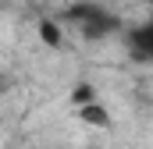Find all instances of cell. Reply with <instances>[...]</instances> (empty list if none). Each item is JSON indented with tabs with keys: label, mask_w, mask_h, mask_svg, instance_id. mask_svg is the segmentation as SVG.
Segmentation results:
<instances>
[{
	"label": "cell",
	"mask_w": 153,
	"mask_h": 149,
	"mask_svg": "<svg viewBox=\"0 0 153 149\" xmlns=\"http://www.w3.org/2000/svg\"><path fill=\"white\" fill-rule=\"evenodd\" d=\"M128 50H132L139 60L153 64V21H143V25L128 29Z\"/></svg>",
	"instance_id": "2"
},
{
	"label": "cell",
	"mask_w": 153,
	"mask_h": 149,
	"mask_svg": "<svg viewBox=\"0 0 153 149\" xmlns=\"http://www.w3.org/2000/svg\"><path fill=\"white\" fill-rule=\"evenodd\" d=\"M64 21L75 25L85 39H107V36H114L117 29H121V21L107 7H100V4H71L64 11Z\"/></svg>",
	"instance_id": "1"
},
{
	"label": "cell",
	"mask_w": 153,
	"mask_h": 149,
	"mask_svg": "<svg viewBox=\"0 0 153 149\" xmlns=\"http://www.w3.org/2000/svg\"><path fill=\"white\" fill-rule=\"evenodd\" d=\"M39 36H43V43H46V46H61V25L46 18V21L39 25Z\"/></svg>",
	"instance_id": "4"
},
{
	"label": "cell",
	"mask_w": 153,
	"mask_h": 149,
	"mask_svg": "<svg viewBox=\"0 0 153 149\" xmlns=\"http://www.w3.org/2000/svg\"><path fill=\"white\" fill-rule=\"evenodd\" d=\"M78 117H82L85 124H100V128H107V121H111V117H107V110H103V107H100L96 100L82 103V107H78Z\"/></svg>",
	"instance_id": "3"
}]
</instances>
